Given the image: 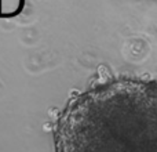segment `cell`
Segmentation results:
<instances>
[{
    "instance_id": "obj_1",
    "label": "cell",
    "mask_w": 157,
    "mask_h": 152,
    "mask_svg": "<svg viewBox=\"0 0 157 152\" xmlns=\"http://www.w3.org/2000/svg\"><path fill=\"white\" fill-rule=\"evenodd\" d=\"M54 152H157V80L119 76L75 94L55 122Z\"/></svg>"
}]
</instances>
